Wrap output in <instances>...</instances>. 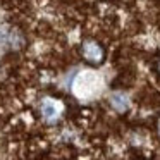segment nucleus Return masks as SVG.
<instances>
[{
	"label": "nucleus",
	"mask_w": 160,
	"mask_h": 160,
	"mask_svg": "<svg viewBox=\"0 0 160 160\" xmlns=\"http://www.w3.org/2000/svg\"><path fill=\"white\" fill-rule=\"evenodd\" d=\"M110 102H112V105H114V108H117L119 112H122V110H126V108H128V97H126V95H122V93L112 95Z\"/></svg>",
	"instance_id": "3"
},
{
	"label": "nucleus",
	"mask_w": 160,
	"mask_h": 160,
	"mask_svg": "<svg viewBox=\"0 0 160 160\" xmlns=\"http://www.w3.org/2000/svg\"><path fill=\"white\" fill-rule=\"evenodd\" d=\"M81 52H83L84 60H88L90 64H102L105 59V50L95 40H86L81 47Z\"/></svg>",
	"instance_id": "1"
},
{
	"label": "nucleus",
	"mask_w": 160,
	"mask_h": 160,
	"mask_svg": "<svg viewBox=\"0 0 160 160\" xmlns=\"http://www.w3.org/2000/svg\"><path fill=\"white\" fill-rule=\"evenodd\" d=\"M42 114H43V117H45V119L55 117V115H57V107H55V103H52L50 100H45V102L42 103Z\"/></svg>",
	"instance_id": "4"
},
{
	"label": "nucleus",
	"mask_w": 160,
	"mask_h": 160,
	"mask_svg": "<svg viewBox=\"0 0 160 160\" xmlns=\"http://www.w3.org/2000/svg\"><path fill=\"white\" fill-rule=\"evenodd\" d=\"M157 69H158V72H160V59H158V62H157Z\"/></svg>",
	"instance_id": "5"
},
{
	"label": "nucleus",
	"mask_w": 160,
	"mask_h": 160,
	"mask_svg": "<svg viewBox=\"0 0 160 160\" xmlns=\"http://www.w3.org/2000/svg\"><path fill=\"white\" fill-rule=\"evenodd\" d=\"M158 134H160V121H158Z\"/></svg>",
	"instance_id": "6"
},
{
	"label": "nucleus",
	"mask_w": 160,
	"mask_h": 160,
	"mask_svg": "<svg viewBox=\"0 0 160 160\" xmlns=\"http://www.w3.org/2000/svg\"><path fill=\"white\" fill-rule=\"evenodd\" d=\"M16 36L18 33L11 28H0V47H11V48H16V47L21 45V42H16Z\"/></svg>",
	"instance_id": "2"
}]
</instances>
